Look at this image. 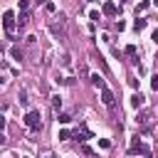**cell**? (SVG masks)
Segmentation results:
<instances>
[{
    "label": "cell",
    "instance_id": "obj_1",
    "mask_svg": "<svg viewBox=\"0 0 158 158\" xmlns=\"http://www.w3.org/2000/svg\"><path fill=\"white\" fill-rule=\"evenodd\" d=\"M49 32H52L54 37H62V40H64V37H67V20H64L62 15H59L57 20H52V22H49Z\"/></svg>",
    "mask_w": 158,
    "mask_h": 158
},
{
    "label": "cell",
    "instance_id": "obj_2",
    "mask_svg": "<svg viewBox=\"0 0 158 158\" xmlns=\"http://www.w3.org/2000/svg\"><path fill=\"white\" fill-rule=\"evenodd\" d=\"M25 123H27L32 131H42V116H40V111H37V109H30V111L25 114Z\"/></svg>",
    "mask_w": 158,
    "mask_h": 158
},
{
    "label": "cell",
    "instance_id": "obj_3",
    "mask_svg": "<svg viewBox=\"0 0 158 158\" xmlns=\"http://www.w3.org/2000/svg\"><path fill=\"white\" fill-rule=\"evenodd\" d=\"M128 153H133V156H136V153L148 156V146H143V143L138 141V136H136V138H133V143H131V148H128Z\"/></svg>",
    "mask_w": 158,
    "mask_h": 158
},
{
    "label": "cell",
    "instance_id": "obj_4",
    "mask_svg": "<svg viewBox=\"0 0 158 158\" xmlns=\"http://www.w3.org/2000/svg\"><path fill=\"white\" fill-rule=\"evenodd\" d=\"M2 25H5L7 32L15 27V12H12V10H5V15H2Z\"/></svg>",
    "mask_w": 158,
    "mask_h": 158
},
{
    "label": "cell",
    "instance_id": "obj_5",
    "mask_svg": "<svg viewBox=\"0 0 158 158\" xmlns=\"http://www.w3.org/2000/svg\"><path fill=\"white\" fill-rule=\"evenodd\" d=\"M101 101H104L109 109L114 106V94H111V89H101Z\"/></svg>",
    "mask_w": 158,
    "mask_h": 158
},
{
    "label": "cell",
    "instance_id": "obj_6",
    "mask_svg": "<svg viewBox=\"0 0 158 158\" xmlns=\"http://www.w3.org/2000/svg\"><path fill=\"white\" fill-rule=\"evenodd\" d=\"M118 12V7H116V2H104V15H109V17H114Z\"/></svg>",
    "mask_w": 158,
    "mask_h": 158
},
{
    "label": "cell",
    "instance_id": "obj_7",
    "mask_svg": "<svg viewBox=\"0 0 158 158\" xmlns=\"http://www.w3.org/2000/svg\"><path fill=\"white\" fill-rule=\"evenodd\" d=\"M136 123H141L143 128L151 123V111H143V114H138V118H136Z\"/></svg>",
    "mask_w": 158,
    "mask_h": 158
},
{
    "label": "cell",
    "instance_id": "obj_8",
    "mask_svg": "<svg viewBox=\"0 0 158 158\" xmlns=\"http://www.w3.org/2000/svg\"><path fill=\"white\" fill-rule=\"evenodd\" d=\"M131 106H133V109H141V106H143V94H133V96H131Z\"/></svg>",
    "mask_w": 158,
    "mask_h": 158
},
{
    "label": "cell",
    "instance_id": "obj_9",
    "mask_svg": "<svg viewBox=\"0 0 158 158\" xmlns=\"http://www.w3.org/2000/svg\"><path fill=\"white\" fill-rule=\"evenodd\" d=\"M27 22H30V15H27V12H22V10H20V15H17V25H20V30H22V27H25V25H27Z\"/></svg>",
    "mask_w": 158,
    "mask_h": 158
},
{
    "label": "cell",
    "instance_id": "obj_10",
    "mask_svg": "<svg viewBox=\"0 0 158 158\" xmlns=\"http://www.w3.org/2000/svg\"><path fill=\"white\" fill-rule=\"evenodd\" d=\"M91 84H94V86H99V89H106L104 77H99V74H91Z\"/></svg>",
    "mask_w": 158,
    "mask_h": 158
},
{
    "label": "cell",
    "instance_id": "obj_11",
    "mask_svg": "<svg viewBox=\"0 0 158 158\" xmlns=\"http://www.w3.org/2000/svg\"><path fill=\"white\" fill-rule=\"evenodd\" d=\"M59 106H62V99H59V96H52V109H54V114H59Z\"/></svg>",
    "mask_w": 158,
    "mask_h": 158
},
{
    "label": "cell",
    "instance_id": "obj_12",
    "mask_svg": "<svg viewBox=\"0 0 158 158\" xmlns=\"http://www.w3.org/2000/svg\"><path fill=\"white\" fill-rule=\"evenodd\" d=\"M10 54H12V59H22V49H20V47H12Z\"/></svg>",
    "mask_w": 158,
    "mask_h": 158
},
{
    "label": "cell",
    "instance_id": "obj_13",
    "mask_svg": "<svg viewBox=\"0 0 158 158\" xmlns=\"http://www.w3.org/2000/svg\"><path fill=\"white\" fill-rule=\"evenodd\" d=\"M69 138H72V133H69L67 128H62V131H59V141H69Z\"/></svg>",
    "mask_w": 158,
    "mask_h": 158
},
{
    "label": "cell",
    "instance_id": "obj_14",
    "mask_svg": "<svg viewBox=\"0 0 158 158\" xmlns=\"http://www.w3.org/2000/svg\"><path fill=\"white\" fill-rule=\"evenodd\" d=\"M133 27H136V30H143V27H146V20H143V17H138V20L133 22Z\"/></svg>",
    "mask_w": 158,
    "mask_h": 158
},
{
    "label": "cell",
    "instance_id": "obj_15",
    "mask_svg": "<svg viewBox=\"0 0 158 158\" xmlns=\"http://www.w3.org/2000/svg\"><path fill=\"white\" fill-rule=\"evenodd\" d=\"M99 67H101V69H104V74H109V67H106V59H104V57H101V54H99Z\"/></svg>",
    "mask_w": 158,
    "mask_h": 158
},
{
    "label": "cell",
    "instance_id": "obj_16",
    "mask_svg": "<svg viewBox=\"0 0 158 158\" xmlns=\"http://www.w3.org/2000/svg\"><path fill=\"white\" fill-rule=\"evenodd\" d=\"M146 7H148V0H141V2H138V7H136V12H143Z\"/></svg>",
    "mask_w": 158,
    "mask_h": 158
},
{
    "label": "cell",
    "instance_id": "obj_17",
    "mask_svg": "<svg viewBox=\"0 0 158 158\" xmlns=\"http://www.w3.org/2000/svg\"><path fill=\"white\" fill-rule=\"evenodd\" d=\"M126 54H128V57H136V44H128V47H126Z\"/></svg>",
    "mask_w": 158,
    "mask_h": 158
},
{
    "label": "cell",
    "instance_id": "obj_18",
    "mask_svg": "<svg viewBox=\"0 0 158 158\" xmlns=\"http://www.w3.org/2000/svg\"><path fill=\"white\" fill-rule=\"evenodd\" d=\"M69 121H72L69 114H59V123H69Z\"/></svg>",
    "mask_w": 158,
    "mask_h": 158
},
{
    "label": "cell",
    "instance_id": "obj_19",
    "mask_svg": "<svg viewBox=\"0 0 158 158\" xmlns=\"http://www.w3.org/2000/svg\"><path fill=\"white\" fill-rule=\"evenodd\" d=\"M27 7H30V0H20V10L27 12Z\"/></svg>",
    "mask_w": 158,
    "mask_h": 158
},
{
    "label": "cell",
    "instance_id": "obj_20",
    "mask_svg": "<svg viewBox=\"0 0 158 158\" xmlns=\"http://www.w3.org/2000/svg\"><path fill=\"white\" fill-rule=\"evenodd\" d=\"M27 101H30V99H27V94H25V91H20V104H25V106H27Z\"/></svg>",
    "mask_w": 158,
    "mask_h": 158
},
{
    "label": "cell",
    "instance_id": "obj_21",
    "mask_svg": "<svg viewBox=\"0 0 158 158\" xmlns=\"http://www.w3.org/2000/svg\"><path fill=\"white\" fill-rule=\"evenodd\" d=\"M151 86L158 91V74H153V79H151Z\"/></svg>",
    "mask_w": 158,
    "mask_h": 158
},
{
    "label": "cell",
    "instance_id": "obj_22",
    "mask_svg": "<svg viewBox=\"0 0 158 158\" xmlns=\"http://www.w3.org/2000/svg\"><path fill=\"white\" fill-rule=\"evenodd\" d=\"M89 17H91L94 22H99V12H96V10H91V12H89Z\"/></svg>",
    "mask_w": 158,
    "mask_h": 158
},
{
    "label": "cell",
    "instance_id": "obj_23",
    "mask_svg": "<svg viewBox=\"0 0 158 158\" xmlns=\"http://www.w3.org/2000/svg\"><path fill=\"white\" fill-rule=\"evenodd\" d=\"M99 146H101V148H109V146H111V141H106V138H101V141H99Z\"/></svg>",
    "mask_w": 158,
    "mask_h": 158
},
{
    "label": "cell",
    "instance_id": "obj_24",
    "mask_svg": "<svg viewBox=\"0 0 158 158\" xmlns=\"http://www.w3.org/2000/svg\"><path fill=\"white\" fill-rule=\"evenodd\" d=\"M153 42H156V44H158V30H156V32H153Z\"/></svg>",
    "mask_w": 158,
    "mask_h": 158
},
{
    "label": "cell",
    "instance_id": "obj_25",
    "mask_svg": "<svg viewBox=\"0 0 158 158\" xmlns=\"http://www.w3.org/2000/svg\"><path fill=\"white\" fill-rule=\"evenodd\" d=\"M153 5H156V7H158V0H153Z\"/></svg>",
    "mask_w": 158,
    "mask_h": 158
},
{
    "label": "cell",
    "instance_id": "obj_26",
    "mask_svg": "<svg viewBox=\"0 0 158 158\" xmlns=\"http://www.w3.org/2000/svg\"><path fill=\"white\" fill-rule=\"evenodd\" d=\"M35 2H44V0H35Z\"/></svg>",
    "mask_w": 158,
    "mask_h": 158
}]
</instances>
